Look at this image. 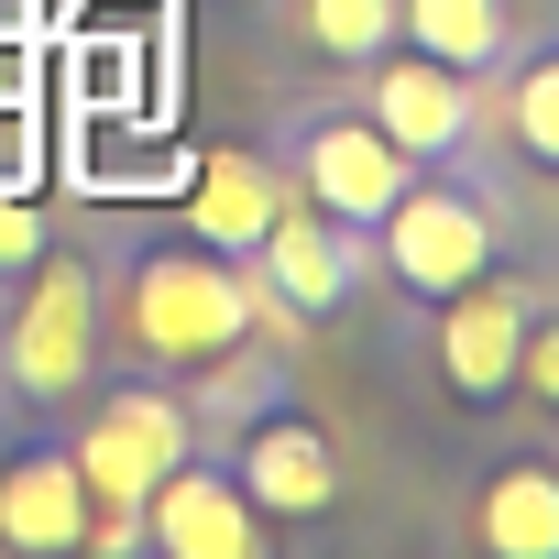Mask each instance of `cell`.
I'll return each mask as SVG.
<instances>
[{"label":"cell","instance_id":"obj_13","mask_svg":"<svg viewBox=\"0 0 559 559\" xmlns=\"http://www.w3.org/2000/svg\"><path fill=\"white\" fill-rule=\"evenodd\" d=\"M286 198H297V187H286V165H274V154H241V143H219V154L187 176V230H198L209 252H230V263H241V252L263 241V219L286 209Z\"/></svg>","mask_w":559,"mask_h":559},{"label":"cell","instance_id":"obj_14","mask_svg":"<svg viewBox=\"0 0 559 559\" xmlns=\"http://www.w3.org/2000/svg\"><path fill=\"white\" fill-rule=\"evenodd\" d=\"M493 78H504V99L483 88V132H493V143H504L526 176H548V165H559V56L515 34Z\"/></svg>","mask_w":559,"mask_h":559},{"label":"cell","instance_id":"obj_3","mask_svg":"<svg viewBox=\"0 0 559 559\" xmlns=\"http://www.w3.org/2000/svg\"><path fill=\"white\" fill-rule=\"evenodd\" d=\"M110 362V319H99V252L88 241H45L12 274V308H0V384L23 417H67Z\"/></svg>","mask_w":559,"mask_h":559},{"label":"cell","instance_id":"obj_11","mask_svg":"<svg viewBox=\"0 0 559 559\" xmlns=\"http://www.w3.org/2000/svg\"><path fill=\"white\" fill-rule=\"evenodd\" d=\"M0 548L12 559H78L88 548V483H78L67 439H45V417H34V439L0 450Z\"/></svg>","mask_w":559,"mask_h":559},{"label":"cell","instance_id":"obj_12","mask_svg":"<svg viewBox=\"0 0 559 559\" xmlns=\"http://www.w3.org/2000/svg\"><path fill=\"white\" fill-rule=\"evenodd\" d=\"M461 537H472L483 559H559V472H548L537 450L493 461L483 493L461 504Z\"/></svg>","mask_w":559,"mask_h":559},{"label":"cell","instance_id":"obj_8","mask_svg":"<svg viewBox=\"0 0 559 559\" xmlns=\"http://www.w3.org/2000/svg\"><path fill=\"white\" fill-rule=\"evenodd\" d=\"M286 187L308 198V209H330V219H352V230H373L384 219V198L417 176L384 132H373V110L362 99H297L286 110Z\"/></svg>","mask_w":559,"mask_h":559},{"label":"cell","instance_id":"obj_17","mask_svg":"<svg viewBox=\"0 0 559 559\" xmlns=\"http://www.w3.org/2000/svg\"><path fill=\"white\" fill-rule=\"evenodd\" d=\"M45 241H56L45 198H34V187H0V286H12V274H23V263H34Z\"/></svg>","mask_w":559,"mask_h":559},{"label":"cell","instance_id":"obj_1","mask_svg":"<svg viewBox=\"0 0 559 559\" xmlns=\"http://www.w3.org/2000/svg\"><path fill=\"white\" fill-rule=\"evenodd\" d=\"M99 319H110L121 362H143V373H219L263 330L241 263L209 252L198 230H132L121 263H99Z\"/></svg>","mask_w":559,"mask_h":559},{"label":"cell","instance_id":"obj_16","mask_svg":"<svg viewBox=\"0 0 559 559\" xmlns=\"http://www.w3.org/2000/svg\"><path fill=\"white\" fill-rule=\"evenodd\" d=\"M297 34L330 56V67H362L395 45V0H297Z\"/></svg>","mask_w":559,"mask_h":559},{"label":"cell","instance_id":"obj_5","mask_svg":"<svg viewBox=\"0 0 559 559\" xmlns=\"http://www.w3.org/2000/svg\"><path fill=\"white\" fill-rule=\"evenodd\" d=\"M362 274H373V241H362L352 219L308 209V198H286V209L263 219V241L241 252V286H252V308H263L274 330H330V319L362 297Z\"/></svg>","mask_w":559,"mask_h":559},{"label":"cell","instance_id":"obj_6","mask_svg":"<svg viewBox=\"0 0 559 559\" xmlns=\"http://www.w3.org/2000/svg\"><path fill=\"white\" fill-rule=\"evenodd\" d=\"M219 461H230V483H241V504H252L263 526H319V515L341 504V439H330L297 395H241Z\"/></svg>","mask_w":559,"mask_h":559},{"label":"cell","instance_id":"obj_15","mask_svg":"<svg viewBox=\"0 0 559 559\" xmlns=\"http://www.w3.org/2000/svg\"><path fill=\"white\" fill-rule=\"evenodd\" d=\"M395 45H417L461 78H493L515 45V0H395Z\"/></svg>","mask_w":559,"mask_h":559},{"label":"cell","instance_id":"obj_9","mask_svg":"<svg viewBox=\"0 0 559 559\" xmlns=\"http://www.w3.org/2000/svg\"><path fill=\"white\" fill-rule=\"evenodd\" d=\"M352 78H362L373 132H384L406 165H472V154L493 143V132H483V88H493V78H461V67H439V56H417V45H384V56H362Z\"/></svg>","mask_w":559,"mask_h":559},{"label":"cell","instance_id":"obj_4","mask_svg":"<svg viewBox=\"0 0 559 559\" xmlns=\"http://www.w3.org/2000/svg\"><path fill=\"white\" fill-rule=\"evenodd\" d=\"M362 241H373L384 286H395L406 308H439V297H461L472 274L504 252V230H493V198H483L461 165H417V176L384 198V219H373Z\"/></svg>","mask_w":559,"mask_h":559},{"label":"cell","instance_id":"obj_7","mask_svg":"<svg viewBox=\"0 0 559 559\" xmlns=\"http://www.w3.org/2000/svg\"><path fill=\"white\" fill-rule=\"evenodd\" d=\"M537 308H548V286H537V274H493V263L472 274L461 297H439V308H428L439 395H450L461 417H504V406H515V352H526Z\"/></svg>","mask_w":559,"mask_h":559},{"label":"cell","instance_id":"obj_10","mask_svg":"<svg viewBox=\"0 0 559 559\" xmlns=\"http://www.w3.org/2000/svg\"><path fill=\"white\" fill-rule=\"evenodd\" d=\"M132 537L143 548H165V559H263V515L241 504V483H230V461L198 439L176 472H154V493L132 504Z\"/></svg>","mask_w":559,"mask_h":559},{"label":"cell","instance_id":"obj_2","mask_svg":"<svg viewBox=\"0 0 559 559\" xmlns=\"http://www.w3.org/2000/svg\"><path fill=\"white\" fill-rule=\"evenodd\" d=\"M78 417V439H67V461H78V483H88V548H143L132 537V504L154 493V472H176L198 439H209V417H198V395H176V373H110L99 362V384L67 406Z\"/></svg>","mask_w":559,"mask_h":559}]
</instances>
